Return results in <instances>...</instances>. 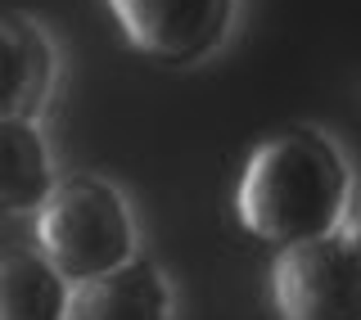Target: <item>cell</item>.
<instances>
[{
  "label": "cell",
  "instance_id": "1",
  "mask_svg": "<svg viewBox=\"0 0 361 320\" xmlns=\"http://www.w3.org/2000/svg\"><path fill=\"white\" fill-rule=\"evenodd\" d=\"M353 171L330 135L316 127H285L267 135L240 171L235 216L271 248L334 235L343 216Z\"/></svg>",
  "mask_w": 361,
  "mask_h": 320
},
{
  "label": "cell",
  "instance_id": "2",
  "mask_svg": "<svg viewBox=\"0 0 361 320\" xmlns=\"http://www.w3.org/2000/svg\"><path fill=\"white\" fill-rule=\"evenodd\" d=\"M37 244L68 284H82L135 257V221L113 180L77 171L37 208Z\"/></svg>",
  "mask_w": 361,
  "mask_h": 320
},
{
  "label": "cell",
  "instance_id": "3",
  "mask_svg": "<svg viewBox=\"0 0 361 320\" xmlns=\"http://www.w3.org/2000/svg\"><path fill=\"white\" fill-rule=\"evenodd\" d=\"M271 302L280 320H361V257L338 235L280 248Z\"/></svg>",
  "mask_w": 361,
  "mask_h": 320
},
{
  "label": "cell",
  "instance_id": "4",
  "mask_svg": "<svg viewBox=\"0 0 361 320\" xmlns=\"http://www.w3.org/2000/svg\"><path fill=\"white\" fill-rule=\"evenodd\" d=\"M135 54L154 63H199L226 41L235 0H104Z\"/></svg>",
  "mask_w": 361,
  "mask_h": 320
},
{
  "label": "cell",
  "instance_id": "5",
  "mask_svg": "<svg viewBox=\"0 0 361 320\" xmlns=\"http://www.w3.org/2000/svg\"><path fill=\"white\" fill-rule=\"evenodd\" d=\"M63 320H172V284L149 257H131L73 284Z\"/></svg>",
  "mask_w": 361,
  "mask_h": 320
},
{
  "label": "cell",
  "instance_id": "6",
  "mask_svg": "<svg viewBox=\"0 0 361 320\" xmlns=\"http://www.w3.org/2000/svg\"><path fill=\"white\" fill-rule=\"evenodd\" d=\"M54 86V45L41 23L0 18V118H32L45 109Z\"/></svg>",
  "mask_w": 361,
  "mask_h": 320
},
{
  "label": "cell",
  "instance_id": "7",
  "mask_svg": "<svg viewBox=\"0 0 361 320\" xmlns=\"http://www.w3.org/2000/svg\"><path fill=\"white\" fill-rule=\"evenodd\" d=\"M54 190V163L32 118H0V212H32Z\"/></svg>",
  "mask_w": 361,
  "mask_h": 320
},
{
  "label": "cell",
  "instance_id": "8",
  "mask_svg": "<svg viewBox=\"0 0 361 320\" xmlns=\"http://www.w3.org/2000/svg\"><path fill=\"white\" fill-rule=\"evenodd\" d=\"M68 289L41 253H0V320H63Z\"/></svg>",
  "mask_w": 361,
  "mask_h": 320
},
{
  "label": "cell",
  "instance_id": "9",
  "mask_svg": "<svg viewBox=\"0 0 361 320\" xmlns=\"http://www.w3.org/2000/svg\"><path fill=\"white\" fill-rule=\"evenodd\" d=\"M334 235L361 257V176H353V190H348V203H343V216H338Z\"/></svg>",
  "mask_w": 361,
  "mask_h": 320
}]
</instances>
